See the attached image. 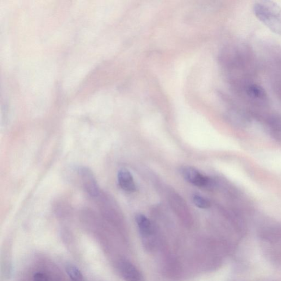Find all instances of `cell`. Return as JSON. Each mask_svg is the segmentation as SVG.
<instances>
[{
    "label": "cell",
    "mask_w": 281,
    "mask_h": 281,
    "mask_svg": "<svg viewBox=\"0 0 281 281\" xmlns=\"http://www.w3.org/2000/svg\"><path fill=\"white\" fill-rule=\"evenodd\" d=\"M254 14L273 33L281 35V8L270 1L256 3L253 6Z\"/></svg>",
    "instance_id": "obj_1"
},
{
    "label": "cell",
    "mask_w": 281,
    "mask_h": 281,
    "mask_svg": "<svg viewBox=\"0 0 281 281\" xmlns=\"http://www.w3.org/2000/svg\"><path fill=\"white\" fill-rule=\"evenodd\" d=\"M77 174L85 192L92 197H98L101 193L97 180L89 168L81 166L77 168Z\"/></svg>",
    "instance_id": "obj_2"
},
{
    "label": "cell",
    "mask_w": 281,
    "mask_h": 281,
    "mask_svg": "<svg viewBox=\"0 0 281 281\" xmlns=\"http://www.w3.org/2000/svg\"><path fill=\"white\" fill-rule=\"evenodd\" d=\"M182 173L184 179L193 185L198 187H205L208 185L210 180L196 168L191 166H185L182 168Z\"/></svg>",
    "instance_id": "obj_3"
},
{
    "label": "cell",
    "mask_w": 281,
    "mask_h": 281,
    "mask_svg": "<svg viewBox=\"0 0 281 281\" xmlns=\"http://www.w3.org/2000/svg\"><path fill=\"white\" fill-rule=\"evenodd\" d=\"M122 276L127 281H143L141 274L129 261L123 260L120 263Z\"/></svg>",
    "instance_id": "obj_4"
},
{
    "label": "cell",
    "mask_w": 281,
    "mask_h": 281,
    "mask_svg": "<svg viewBox=\"0 0 281 281\" xmlns=\"http://www.w3.org/2000/svg\"><path fill=\"white\" fill-rule=\"evenodd\" d=\"M118 180L119 185L124 191L128 192H133L136 191V186L132 175L126 168H122L119 171Z\"/></svg>",
    "instance_id": "obj_5"
},
{
    "label": "cell",
    "mask_w": 281,
    "mask_h": 281,
    "mask_svg": "<svg viewBox=\"0 0 281 281\" xmlns=\"http://www.w3.org/2000/svg\"><path fill=\"white\" fill-rule=\"evenodd\" d=\"M137 226L143 236H149L152 233V227L151 222L144 215L137 214L135 217Z\"/></svg>",
    "instance_id": "obj_6"
},
{
    "label": "cell",
    "mask_w": 281,
    "mask_h": 281,
    "mask_svg": "<svg viewBox=\"0 0 281 281\" xmlns=\"http://www.w3.org/2000/svg\"><path fill=\"white\" fill-rule=\"evenodd\" d=\"M248 94L253 98L264 99L266 97V93L263 87L257 84L250 85L247 89Z\"/></svg>",
    "instance_id": "obj_7"
},
{
    "label": "cell",
    "mask_w": 281,
    "mask_h": 281,
    "mask_svg": "<svg viewBox=\"0 0 281 281\" xmlns=\"http://www.w3.org/2000/svg\"><path fill=\"white\" fill-rule=\"evenodd\" d=\"M66 271L69 277L73 281H83V276L79 268L72 264L66 266Z\"/></svg>",
    "instance_id": "obj_8"
},
{
    "label": "cell",
    "mask_w": 281,
    "mask_h": 281,
    "mask_svg": "<svg viewBox=\"0 0 281 281\" xmlns=\"http://www.w3.org/2000/svg\"><path fill=\"white\" fill-rule=\"evenodd\" d=\"M193 201L199 208L208 209L210 207L211 204L208 200L200 195L193 196Z\"/></svg>",
    "instance_id": "obj_9"
},
{
    "label": "cell",
    "mask_w": 281,
    "mask_h": 281,
    "mask_svg": "<svg viewBox=\"0 0 281 281\" xmlns=\"http://www.w3.org/2000/svg\"><path fill=\"white\" fill-rule=\"evenodd\" d=\"M34 281H49V277L45 273L41 272H36L33 277Z\"/></svg>",
    "instance_id": "obj_10"
}]
</instances>
